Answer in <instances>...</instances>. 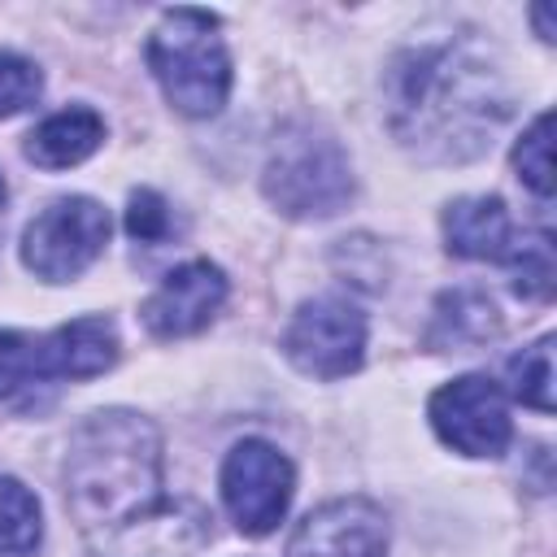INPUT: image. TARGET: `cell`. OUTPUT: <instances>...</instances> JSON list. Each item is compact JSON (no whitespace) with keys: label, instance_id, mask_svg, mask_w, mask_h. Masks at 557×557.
<instances>
[{"label":"cell","instance_id":"obj_1","mask_svg":"<svg viewBox=\"0 0 557 557\" xmlns=\"http://www.w3.org/2000/svg\"><path fill=\"white\" fill-rule=\"evenodd\" d=\"M65 505L96 557H200L209 518L165 496L161 435L131 409H100L65 453Z\"/></svg>","mask_w":557,"mask_h":557},{"label":"cell","instance_id":"obj_2","mask_svg":"<svg viewBox=\"0 0 557 557\" xmlns=\"http://www.w3.org/2000/svg\"><path fill=\"white\" fill-rule=\"evenodd\" d=\"M509 117L500 65L470 39L409 48L387 74L392 135L422 161H474Z\"/></svg>","mask_w":557,"mask_h":557},{"label":"cell","instance_id":"obj_3","mask_svg":"<svg viewBox=\"0 0 557 557\" xmlns=\"http://www.w3.org/2000/svg\"><path fill=\"white\" fill-rule=\"evenodd\" d=\"M148 70L183 117H213L231 96V57L218 17L205 9H165L148 35Z\"/></svg>","mask_w":557,"mask_h":557},{"label":"cell","instance_id":"obj_4","mask_svg":"<svg viewBox=\"0 0 557 557\" xmlns=\"http://www.w3.org/2000/svg\"><path fill=\"white\" fill-rule=\"evenodd\" d=\"M117 361V326L104 313L74 318L48 335L0 331V400H26L57 379H96Z\"/></svg>","mask_w":557,"mask_h":557},{"label":"cell","instance_id":"obj_5","mask_svg":"<svg viewBox=\"0 0 557 557\" xmlns=\"http://www.w3.org/2000/svg\"><path fill=\"white\" fill-rule=\"evenodd\" d=\"M261 187L287 218H331L352 200V165L339 139L296 122L274 139Z\"/></svg>","mask_w":557,"mask_h":557},{"label":"cell","instance_id":"obj_6","mask_svg":"<svg viewBox=\"0 0 557 557\" xmlns=\"http://www.w3.org/2000/svg\"><path fill=\"white\" fill-rule=\"evenodd\" d=\"M109 213L91 196H61L22 231V265L44 283H70L100 261L109 244Z\"/></svg>","mask_w":557,"mask_h":557},{"label":"cell","instance_id":"obj_7","mask_svg":"<svg viewBox=\"0 0 557 557\" xmlns=\"http://www.w3.org/2000/svg\"><path fill=\"white\" fill-rule=\"evenodd\" d=\"M283 352L309 379H344L366 361V313L344 296H313L287 322Z\"/></svg>","mask_w":557,"mask_h":557},{"label":"cell","instance_id":"obj_8","mask_svg":"<svg viewBox=\"0 0 557 557\" xmlns=\"http://www.w3.org/2000/svg\"><path fill=\"white\" fill-rule=\"evenodd\" d=\"M222 505L244 535H270L296 492L292 461L265 440H239L222 461Z\"/></svg>","mask_w":557,"mask_h":557},{"label":"cell","instance_id":"obj_9","mask_svg":"<svg viewBox=\"0 0 557 557\" xmlns=\"http://www.w3.org/2000/svg\"><path fill=\"white\" fill-rule=\"evenodd\" d=\"M426 418L435 435L461 457H500L513 435L509 400L487 374H461L444 383L431 396Z\"/></svg>","mask_w":557,"mask_h":557},{"label":"cell","instance_id":"obj_10","mask_svg":"<svg viewBox=\"0 0 557 557\" xmlns=\"http://www.w3.org/2000/svg\"><path fill=\"white\" fill-rule=\"evenodd\" d=\"M287 557H387V518L366 496H339L305 513Z\"/></svg>","mask_w":557,"mask_h":557},{"label":"cell","instance_id":"obj_11","mask_svg":"<svg viewBox=\"0 0 557 557\" xmlns=\"http://www.w3.org/2000/svg\"><path fill=\"white\" fill-rule=\"evenodd\" d=\"M222 300H226V274L213 261H183L152 287V296L139 305V318L157 339H183L205 331L222 309Z\"/></svg>","mask_w":557,"mask_h":557},{"label":"cell","instance_id":"obj_12","mask_svg":"<svg viewBox=\"0 0 557 557\" xmlns=\"http://www.w3.org/2000/svg\"><path fill=\"white\" fill-rule=\"evenodd\" d=\"M518 235L500 196H461L444 209V248L466 261H509Z\"/></svg>","mask_w":557,"mask_h":557},{"label":"cell","instance_id":"obj_13","mask_svg":"<svg viewBox=\"0 0 557 557\" xmlns=\"http://www.w3.org/2000/svg\"><path fill=\"white\" fill-rule=\"evenodd\" d=\"M100 144H104V117L87 104H74V109L44 117L26 135V157L44 170H70V165L87 161Z\"/></svg>","mask_w":557,"mask_h":557},{"label":"cell","instance_id":"obj_14","mask_svg":"<svg viewBox=\"0 0 557 557\" xmlns=\"http://www.w3.org/2000/svg\"><path fill=\"white\" fill-rule=\"evenodd\" d=\"M500 331V313L492 305L487 292L479 287H453L435 300V313H431V331H426V344L431 348H474V344H487L492 335Z\"/></svg>","mask_w":557,"mask_h":557},{"label":"cell","instance_id":"obj_15","mask_svg":"<svg viewBox=\"0 0 557 557\" xmlns=\"http://www.w3.org/2000/svg\"><path fill=\"white\" fill-rule=\"evenodd\" d=\"M44 540V513L35 492L13 479L0 474V557H30Z\"/></svg>","mask_w":557,"mask_h":557},{"label":"cell","instance_id":"obj_16","mask_svg":"<svg viewBox=\"0 0 557 557\" xmlns=\"http://www.w3.org/2000/svg\"><path fill=\"white\" fill-rule=\"evenodd\" d=\"M509 392L522 405L553 413V335H544L531 348H522L518 357H509Z\"/></svg>","mask_w":557,"mask_h":557},{"label":"cell","instance_id":"obj_17","mask_svg":"<svg viewBox=\"0 0 557 557\" xmlns=\"http://www.w3.org/2000/svg\"><path fill=\"white\" fill-rule=\"evenodd\" d=\"M553 117L548 113H540L527 131H522V139L513 144V170H518V178L540 196V200H548L553 196Z\"/></svg>","mask_w":557,"mask_h":557},{"label":"cell","instance_id":"obj_18","mask_svg":"<svg viewBox=\"0 0 557 557\" xmlns=\"http://www.w3.org/2000/svg\"><path fill=\"white\" fill-rule=\"evenodd\" d=\"M509 270H513V292L527 300H548L553 296V239L535 235V239H518L509 252Z\"/></svg>","mask_w":557,"mask_h":557},{"label":"cell","instance_id":"obj_19","mask_svg":"<svg viewBox=\"0 0 557 557\" xmlns=\"http://www.w3.org/2000/svg\"><path fill=\"white\" fill-rule=\"evenodd\" d=\"M44 91V78L35 70V61L17 57V52H0V117H13L22 109H30Z\"/></svg>","mask_w":557,"mask_h":557},{"label":"cell","instance_id":"obj_20","mask_svg":"<svg viewBox=\"0 0 557 557\" xmlns=\"http://www.w3.org/2000/svg\"><path fill=\"white\" fill-rule=\"evenodd\" d=\"M170 226H174L170 205H165L157 191H148V187L131 191V205H126V231H131V239H139V244H161V239L170 235Z\"/></svg>","mask_w":557,"mask_h":557},{"label":"cell","instance_id":"obj_21","mask_svg":"<svg viewBox=\"0 0 557 557\" xmlns=\"http://www.w3.org/2000/svg\"><path fill=\"white\" fill-rule=\"evenodd\" d=\"M535 22H540V39H548V44H553V26H548V9H544V4L535 9Z\"/></svg>","mask_w":557,"mask_h":557},{"label":"cell","instance_id":"obj_22","mask_svg":"<svg viewBox=\"0 0 557 557\" xmlns=\"http://www.w3.org/2000/svg\"><path fill=\"white\" fill-rule=\"evenodd\" d=\"M0 200H4V178H0Z\"/></svg>","mask_w":557,"mask_h":557}]
</instances>
